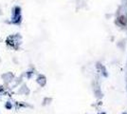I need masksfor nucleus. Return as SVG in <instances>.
I'll return each mask as SVG.
<instances>
[{
	"label": "nucleus",
	"mask_w": 127,
	"mask_h": 114,
	"mask_svg": "<svg viewBox=\"0 0 127 114\" xmlns=\"http://www.w3.org/2000/svg\"><path fill=\"white\" fill-rule=\"evenodd\" d=\"M119 21H120V23H121V24L124 25V24L126 23V18H125L124 16H121V17H120V19H119Z\"/></svg>",
	"instance_id": "nucleus-1"
}]
</instances>
